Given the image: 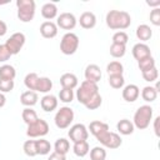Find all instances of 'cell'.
I'll return each mask as SVG.
<instances>
[{
  "instance_id": "29",
  "label": "cell",
  "mask_w": 160,
  "mask_h": 160,
  "mask_svg": "<svg viewBox=\"0 0 160 160\" xmlns=\"http://www.w3.org/2000/svg\"><path fill=\"white\" fill-rule=\"evenodd\" d=\"M106 71H108V75H122L124 66L120 61L114 60L106 65Z\"/></svg>"
},
{
  "instance_id": "26",
  "label": "cell",
  "mask_w": 160,
  "mask_h": 160,
  "mask_svg": "<svg viewBox=\"0 0 160 160\" xmlns=\"http://www.w3.org/2000/svg\"><path fill=\"white\" fill-rule=\"evenodd\" d=\"M16 76V70L12 65L10 64H4L0 66V79H6V80H14Z\"/></svg>"
},
{
  "instance_id": "34",
  "label": "cell",
  "mask_w": 160,
  "mask_h": 160,
  "mask_svg": "<svg viewBox=\"0 0 160 160\" xmlns=\"http://www.w3.org/2000/svg\"><path fill=\"white\" fill-rule=\"evenodd\" d=\"M106 150L102 146H95L90 150V160H105Z\"/></svg>"
},
{
  "instance_id": "22",
  "label": "cell",
  "mask_w": 160,
  "mask_h": 160,
  "mask_svg": "<svg viewBox=\"0 0 160 160\" xmlns=\"http://www.w3.org/2000/svg\"><path fill=\"white\" fill-rule=\"evenodd\" d=\"M116 129L121 135H131L134 132V124L132 121H130L129 119H121L118 124H116Z\"/></svg>"
},
{
  "instance_id": "9",
  "label": "cell",
  "mask_w": 160,
  "mask_h": 160,
  "mask_svg": "<svg viewBox=\"0 0 160 160\" xmlns=\"http://www.w3.org/2000/svg\"><path fill=\"white\" fill-rule=\"evenodd\" d=\"M98 141L102 145V148H108V149H118L122 144V139L120 138V135L112 131H106L105 134L98 138Z\"/></svg>"
},
{
  "instance_id": "30",
  "label": "cell",
  "mask_w": 160,
  "mask_h": 160,
  "mask_svg": "<svg viewBox=\"0 0 160 160\" xmlns=\"http://www.w3.org/2000/svg\"><path fill=\"white\" fill-rule=\"evenodd\" d=\"M21 118H22V120H24V122H25L26 125H30V124L35 122V121L39 119L36 111L32 110L31 108H25V109L22 110V112H21Z\"/></svg>"
},
{
  "instance_id": "10",
  "label": "cell",
  "mask_w": 160,
  "mask_h": 160,
  "mask_svg": "<svg viewBox=\"0 0 160 160\" xmlns=\"http://www.w3.org/2000/svg\"><path fill=\"white\" fill-rule=\"evenodd\" d=\"M68 135L72 142L86 141L89 138V130L84 124H75L70 128Z\"/></svg>"
},
{
  "instance_id": "27",
  "label": "cell",
  "mask_w": 160,
  "mask_h": 160,
  "mask_svg": "<svg viewBox=\"0 0 160 160\" xmlns=\"http://www.w3.org/2000/svg\"><path fill=\"white\" fill-rule=\"evenodd\" d=\"M51 88H52V81L48 76H41L38 80V85H36V90L35 91L46 94V92H49L51 90Z\"/></svg>"
},
{
  "instance_id": "8",
  "label": "cell",
  "mask_w": 160,
  "mask_h": 160,
  "mask_svg": "<svg viewBox=\"0 0 160 160\" xmlns=\"http://www.w3.org/2000/svg\"><path fill=\"white\" fill-rule=\"evenodd\" d=\"M25 40H26V38H25V35L22 32H14L6 40L5 45H6V48H8V50L10 51L11 55H16L22 49V46L25 44Z\"/></svg>"
},
{
  "instance_id": "14",
  "label": "cell",
  "mask_w": 160,
  "mask_h": 160,
  "mask_svg": "<svg viewBox=\"0 0 160 160\" xmlns=\"http://www.w3.org/2000/svg\"><path fill=\"white\" fill-rule=\"evenodd\" d=\"M140 95V89L135 84H129L122 89V99L128 102H134Z\"/></svg>"
},
{
  "instance_id": "48",
  "label": "cell",
  "mask_w": 160,
  "mask_h": 160,
  "mask_svg": "<svg viewBox=\"0 0 160 160\" xmlns=\"http://www.w3.org/2000/svg\"><path fill=\"white\" fill-rule=\"evenodd\" d=\"M146 4L149 6H154V9H155V8H159L160 6V0H156V1H146Z\"/></svg>"
},
{
  "instance_id": "42",
  "label": "cell",
  "mask_w": 160,
  "mask_h": 160,
  "mask_svg": "<svg viewBox=\"0 0 160 160\" xmlns=\"http://www.w3.org/2000/svg\"><path fill=\"white\" fill-rule=\"evenodd\" d=\"M14 89V80L0 79V92H9Z\"/></svg>"
},
{
  "instance_id": "38",
  "label": "cell",
  "mask_w": 160,
  "mask_h": 160,
  "mask_svg": "<svg viewBox=\"0 0 160 160\" xmlns=\"http://www.w3.org/2000/svg\"><path fill=\"white\" fill-rule=\"evenodd\" d=\"M59 99L60 101L65 102V104H69L74 100V90L71 89H61L59 91Z\"/></svg>"
},
{
  "instance_id": "2",
  "label": "cell",
  "mask_w": 160,
  "mask_h": 160,
  "mask_svg": "<svg viewBox=\"0 0 160 160\" xmlns=\"http://www.w3.org/2000/svg\"><path fill=\"white\" fill-rule=\"evenodd\" d=\"M151 119H152V108L150 105H141L138 108V110L134 114L132 124L136 129L144 130L150 125Z\"/></svg>"
},
{
  "instance_id": "3",
  "label": "cell",
  "mask_w": 160,
  "mask_h": 160,
  "mask_svg": "<svg viewBox=\"0 0 160 160\" xmlns=\"http://www.w3.org/2000/svg\"><path fill=\"white\" fill-rule=\"evenodd\" d=\"M18 18L22 22H30L35 16L36 4L34 0H16Z\"/></svg>"
},
{
  "instance_id": "31",
  "label": "cell",
  "mask_w": 160,
  "mask_h": 160,
  "mask_svg": "<svg viewBox=\"0 0 160 160\" xmlns=\"http://www.w3.org/2000/svg\"><path fill=\"white\" fill-rule=\"evenodd\" d=\"M39 78H40V76H39L36 72H29V74H26V76H25V79H24L25 86H26L29 90L35 91V90H36V85H38Z\"/></svg>"
},
{
  "instance_id": "17",
  "label": "cell",
  "mask_w": 160,
  "mask_h": 160,
  "mask_svg": "<svg viewBox=\"0 0 160 160\" xmlns=\"http://www.w3.org/2000/svg\"><path fill=\"white\" fill-rule=\"evenodd\" d=\"M79 22L84 29H92L96 25V16L91 11H84L79 18Z\"/></svg>"
},
{
  "instance_id": "37",
  "label": "cell",
  "mask_w": 160,
  "mask_h": 160,
  "mask_svg": "<svg viewBox=\"0 0 160 160\" xmlns=\"http://www.w3.org/2000/svg\"><path fill=\"white\" fill-rule=\"evenodd\" d=\"M109 85L112 89H121L125 84V79L122 75H109Z\"/></svg>"
},
{
  "instance_id": "24",
  "label": "cell",
  "mask_w": 160,
  "mask_h": 160,
  "mask_svg": "<svg viewBox=\"0 0 160 160\" xmlns=\"http://www.w3.org/2000/svg\"><path fill=\"white\" fill-rule=\"evenodd\" d=\"M70 150V142L65 138H59L54 144V151L61 155H66Z\"/></svg>"
},
{
  "instance_id": "36",
  "label": "cell",
  "mask_w": 160,
  "mask_h": 160,
  "mask_svg": "<svg viewBox=\"0 0 160 160\" xmlns=\"http://www.w3.org/2000/svg\"><path fill=\"white\" fill-rule=\"evenodd\" d=\"M138 66H139V69H140L141 72H142V71H146V70H150V69H152V68L156 66V65H155V59H154L152 56L145 58V59L138 61Z\"/></svg>"
},
{
  "instance_id": "23",
  "label": "cell",
  "mask_w": 160,
  "mask_h": 160,
  "mask_svg": "<svg viewBox=\"0 0 160 160\" xmlns=\"http://www.w3.org/2000/svg\"><path fill=\"white\" fill-rule=\"evenodd\" d=\"M151 36H152V30L149 25L141 24L136 28V38L140 41H148V40H150Z\"/></svg>"
},
{
  "instance_id": "43",
  "label": "cell",
  "mask_w": 160,
  "mask_h": 160,
  "mask_svg": "<svg viewBox=\"0 0 160 160\" xmlns=\"http://www.w3.org/2000/svg\"><path fill=\"white\" fill-rule=\"evenodd\" d=\"M150 21L155 26L160 25V9L159 8H155V9L151 10V12H150Z\"/></svg>"
},
{
  "instance_id": "28",
  "label": "cell",
  "mask_w": 160,
  "mask_h": 160,
  "mask_svg": "<svg viewBox=\"0 0 160 160\" xmlns=\"http://www.w3.org/2000/svg\"><path fill=\"white\" fill-rule=\"evenodd\" d=\"M141 98L146 102H152L158 98V90L154 86H145L141 90Z\"/></svg>"
},
{
  "instance_id": "16",
  "label": "cell",
  "mask_w": 160,
  "mask_h": 160,
  "mask_svg": "<svg viewBox=\"0 0 160 160\" xmlns=\"http://www.w3.org/2000/svg\"><path fill=\"white\" fill-rule=\"evenodd\" d=\"M41 109L46 112H51L58 108V98L51 94H46L40 99Z\"/></svg>"
},
{
  "instance_id": "15",
  "label": "cell",
  "mask_w": 160,
  "mask_h": 160,
  "mask_svg": "<svg viewBox=\"0 0 160 160\" xmlns=\"http://www.w3.org/2000/svg\"><path fill=\"white\" fill-rule=\"evenodd\" d=\"M40 34L45 39H52L58 35V25L52 21H44L40 25Z\"/></svg>"
},
{
  "instance_id": "20",
  "label": "cell",
  "mask_w": 160,
  "mask_h": 160,
  "mask_svg": "<svg viewBox=\"0 0 160 160\" xmlns=\"http://www.w3.org/2000/svg\"><path fill=\"white\" fill-rule=\"evenodd\" d=\"M39 100V96H38V92L36 91H31V90H28V91H24L21 95H20V102L26 106V108H31L34 106Z\"/></svg>"
},
{
  "instance_id": "5",
  "label": "cell",
  "mask_w": 160,
  "mask_h": 160,
  "mask_svg": "<svg viewBox=\"0 0 160 160\" xmlns=\"http://www.w3.org/2000/svg\"><path fill=\"white\" fill-rule=\"evenodd\" d=\"M79 36L74 32H66L60 41V50L64 55H72L79 48Z\"/></svg>"
},
{
  "instance_id": "47",
  "label": "cell",
  "mask_w": 160,
  "mask_h": 160,
  "mask_svg": "<svg viewBox=\"0 0 160 160\" xmlns=\"http://www.w3.org/2000/svg\"><path fill=\"white\" fill-rule=\"evenodd\" d=\"M159 121H160V116H156L154 119V131H155V135L159 136L160 132H159Z\"/></svg>"
},
{
  "instance_id": "35",
  "label": "cell",
  "mask_w": 160,
  "mask_h": 160,
  "mask_svg": "<svg viewBox=\"0 0 160 160\" xmlns=\"http://www.w3.org/2000/svg\"><path fill=\"white\" fill-rule=\"evenodd\" d=\"M22 150L30 158L36 156L38 155V152H36V140H26L22 145Z\"/></svg>"
},
{
  "instance_id": "11",
  "label": "cell",
  "mask_w": 160,
  "mask_h": 160,
  "mask_svg": "<svg viewBox=\"0 0 160 160\" xmlns=\"http://www.w3.org/2000/svg\"><path fill=\"white\" fill-rule=\"evenodd\" d=\"M76 22L78 20L72 12H61L56 20V25L64 30H72L76 26Z\"/></svg>"
},
{
  "instance_id": "45",
  "label": "cell",
  "mask_w": 160,
  "mask_h": 160,
  "mask_svg": "<svg viewBox=\"0 0 160 160\" xmlns=\"http://www.w3.org/2000/svg\"><path fill=\"white\" fill-rule=\"evenodd\" d=\"M48 160H66V156L65 155H61V154H58V152H51L49 159Z\"/></svg>"
},
{
  "instance_id": "1",
  "label": "cell",
  "mask_w": 160,
  "mask_h": 160,
  "mask_svg": "<svg viewBox=\"0 0 160 160\" xmlns=\"http://www.w3.org/2000/svg\"><path fill=\"white\" fill-rule=\"evenodd\" d=\"M108 28L112 30H124L128 29L131 24V16L128 11L124 10H110L105 18Z\"/></svg>"
},
{
  "instance_id": "4",
  "label": "cell",
  "mask_w": 160,
  "mask_h": 160,
  "mask_svg": "<svg viewBox=\"0 0 160 160\" xmlns=\"http://www.w3.org/2000/svg\"><path fill=\"white\" fill-rule=\"evenodd\" d=\"M96 94H99V86H98V84H94V82H90V81L84 80L80 84L79 89L76 90V99H78V101L80 104L85 105Z\"/></svg>"
},
{
  "instance_id": "13",
  "label": "cell",
  "mask_w": 160,
  "mask_h": 160,
  "mask_svg": "<svg viewBox=\"0 0 160 160\" xmlns=\"http://www.w3.org/2000/svg\"><path fill=\"white\" fill-rule=\"evenodd\" d=\"M131 52H132V56L138 61H140V60H142L145 58L151 56V50H150V48L145 42H138V44H135L132 46V49H131Z\"/></svg>"
},
{
  "instance_id": "39",
  "label": "cell",
  "mask_w": 160,
  "mask_h": 160,
  "mask_svg": "<svg viewBox=\"0 0 160 160\" xmlns=\"http://www.w3.org/2000/svg\"><path fill=\"white\" fill-rule=\"evenodd\" d=\"M101 102H102L101 95H100V94H96L92 99H90V100L85 104V108L89 109V110H95V109H98V108L101 106Z\"/></svg>"
},
{
  "instance_id": "19",
  "label": "cell",
  "mask_w": 160,
  "mask_h": 160,
  "mask_svg": "<svg viewBox=\"0 0 160 160\" xmlns=\"http://www.w3.org/2000/svg\"><path fill=\"white\" fill-rule=\"evenodd\" d=\"M89 130H90V132L98 139L99 136H101L102 134H105L106 131H109V125H108L106 122L95 120V121H91V122H90Z\"/></svg>"
},
{
  "instance_id": "44",
  "label": "cell",
  "mask_w": 160,
  "mask_h": 160,
  "mask_svg": "<svg viewBox=\"0 0 160 160\" xmlns=\"http://www.w3.org/2000/svg\"><path fill=\"white\" fill-rule=\"evenodd\" d=\"M12 55L10 54V51L8 50L5 44H0V62H5L8 61Z\"/></svg>"
},
{
  "instance_id": "41",
  "label": "cell",
  "mask_w": 160,
  "mask_h": 160,
  "mask_svg": "<svg viewBox=\"0 0 160 160\" xmlns=\"http://www.w3.org/2000/svg\"><path fill=\"white\" fill-rule=\"evenodd\" d=\"M141 74H142V78H144V80H145V81H149V82H152V81H155V80L158 79V76H159V71H158L156 66H155V68H152V69H150V70L142 71Z\"/></svg>"
},
{
  "instance_id": "18",
  "label": "cell",
  "mask_w": 160,
  "mask_h": 160,
  "mask_svg": "<svg viewBox=\"0 0 160 160\" xmlns=\"http://www.w3.org/2000/svg\"><path fill=\"white\" fill-rule=\"evenodd\" d=\"M78 78L75 74L72 72H65L60 76V84L62 86V89H71L74 90L78 86Z\"/></svg>"
},
{
  "instance_id": "7",
  "label": "cell",
  "mask_w": 160,
  "mask_h": 160,
  "mask_svg": "<svg viewBox=\"0 0 160 160\" xmlns=\"http://www.w3.org/2000/svg\"><path fill=\"white\" fill-rule=\"evenodd\" d=\"M49 124L44 119H38L35 122L28 125L26 135L29 138H42L49 132Z\"/></svg>"
},
{
  "instance_id": "46",
  "label": "cell",
  "mask_w": 160,
  "mask_h": 160,
  "mask_svg": "<svg viewBox=\"0 0 160 160\" xmlns=\"http://www.w3.org/2000/svg\"><path fill=\"white\" fill-rule=\"evenodd\" d=\"M6 31H8V25L5 24V21H2L0 19V36H4L6 34Z\"/></svg>"
},
{
  "instance_id": "49",
  "label": "cell",
  "mask_w": 160,
  "mask_h": 160,
  "mask_svg": "<svg viewBox=\"0 0 160 160\" xmlns=\"http://www.w3.org/2000/svg\"><path fill=\"white\" fill-rule=\"evenodd\" d=\"M5 102H6V98L2 92H0V108H2L5 105Z\"/></svg>"
},
{
  "instance_id": "6",
  "label": "cell",
  "mask_w": 160,
  "mask_h": 160,
  "mask_svg": "<svg viewBox=\"0 0 160 160\" xmlns=\"http://www.w3.org/2000/svg\"><path fill=\"white\" fill-rule=\"evenodd\" d=\"M72 120H74V110L70 106H62V108H60L56 111L55 118H54L55 125L59 129H66V128H69L70 124L72 122Z\"/></svg>"
},
{
  "instance_id": "25",
  "label": "cell",
  "mask_w": 160,
  "mask_h": 160,
  "mask_svg": "<svg viewBox=\"0 0 160 160\" xmlns=\"http://www.w3.org/2000/svg\"><path fill=\"white\" fill-rule=\"evenodd\" d=\"M72 151L76 156L79 158H84L89 154L90 151V146H89V142L88 141H79V142H74V146H72Z\"/></svg>"
},
{
  "instance_id": "21",
  "label": "cell",
  "mask_w": 160,
  "mask_h": 160,
  "mask_svg": "<svg viewBox=\"0 0 160 160\" xmlns=\"http://www.w3.org/2000/svg\"><path fill=\"white\" fill-rule=\"evenodd\" d=\"M41 15L48 21H51V19L56 18L58 15V6L55 2H45L41 8Z\"/></svg>"
},
{
  "instance_id": "40",
  "label": "cell",
  "mask_w": 160,
  "mask_h": 160,
  "mask_svg": "<svg viewBox=\"0 0 160 160\" xmlns=\"http://www.w3.org/2000/svg\"><path fill=\"white\" fill-rule=\"evenodd\" d=\"M129 40V36L125 31H116L112 35V42L114 44H121V45H126Z\"/></svg>"
},
{
  "instance_id": "33",
  "label": "cell",
  "mask_w": 160,
  "mask_h": 160,
  "mask_svg": "<svg viewBox=\"0 0 160 160\" xmlns=\"http://www.w3.org/2000/svg\"><path fill=\"white\" fill-rule=\"evenodd\" d=\"M126 52V45H121V44H111L110 45V55L112 58H122Z\"/></svg>"
},
{
  "instance_id": "32",
  "label": "cell",
  "mask_w": 160,
  "mask_h": 160,
  "mask_svg": "<svg viewBox=\"0 0 160 160\" xmlns=\"http://www.w3.org/2000/svg\"><path fill=\"white\" fill-rule=\"evenodd\" d=\"M51 150V144L45 140V139H40L36 140V152L38 155H48Z\"/></svg>"
},
{
  "instance_id": "12",
  "label": "cell",
  "mask_w": 160,
  "mask_h": 160,
  "mask_svg": "<svg viewBox=\"0 0 160 160\" xmlns=\"http://www.w3.org/2000/svg\"><path fill=\"white\" fill-rule=\"evenodd\" d=\"M84 75H85V80L86 81L98 84L100 81V79H101V70L96 64H90V65H88L85 68Z\"/></svg>"
}]
</instances>
